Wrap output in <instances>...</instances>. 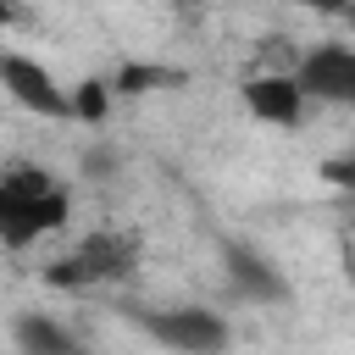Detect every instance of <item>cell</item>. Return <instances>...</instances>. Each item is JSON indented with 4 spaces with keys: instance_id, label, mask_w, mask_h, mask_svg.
I'll return each instance as SVG.
<instances>
[{
    "instance_id": "cell-3",
    "label": "cell",
    "mask_w": 355,
    "mask_h": 355,
    "mask_svg": "<svg viewBox=\"0 0 355 355\" xmlns=\"http://www.w3.org/2000/svg\"><path fill=\"white\" fill-rule=\"evenodd\" d=\"M128 316L166 355H227L233 349V327L211 305H144V311H128Z\"/></svg>"
},
{
    "instance_id": "cell-4",
    "label": "cell",
    "mask_w": 355,
    "mask_h": 355,
    "mask_svg": "<svg viewBox=\"0 0 355 355\" xmlns=\"http://www.w3.org/2000/svg\"><path fill=\"white\" fill-rule=\"evenodd\" d=\"M0 83H6V94H11L22 111L50 116V122H72V89H67L44 61H33V55H22V50H6V55H0Z\"/></svg>"
},
{
    "instance_id": "cell-11",
    "label": "cell",
    "mask_w": 355,
    "mask_h": 355,
    "mask_svg": "<svg viewBox=\"0 0 355 355\" xmlns=\"http://www.w3.org/2000/svg\"><path fill=\"white\" fill-rule=\"evenodd\" d=\"M322 178H327L333 189H349V194H355V150H344V155L322 161Z\"/></svg>"
},
{
    "instance_id": "cell-12",
    "label": "cell",
    "mask_w": 355,
    "mask_h": 355,
    "mask_svg": "<svg viewBox=\"0 0 355 355\" xmlns=\"http://www.w3.org/2000/svg\"><path fill=\"white\" fill-rule=\"evenodd\" d=\"M277 6H294V11H322V17H333V11H344L349 0H277Z\"/></svg>"
},
{
    "instance_id": "cell-9",
    "label": "cell",
    "mask_w": 355,
    "mask_h": 355,
    "mask_svg": "<svg viewBox=\"0 0 355 355\" xmlns=\"http://www.w3.org/2000/svg\"><path fill=\"white\" fill-rule=\"evenodd\" d=\"M105 116V83H78L72 89V122H100Z\"/></svg>"
},
{
    "instance_id": "cell-6",
    "label": "cell",
    "mask_w": 355,
    "mask_h": 355,
    "mask_svg": "<svg viewBox=\"0 0 355 355\" xmlns=\"http://www.w3.org/2000/svg\"><path fill=\"white\" fill-rule=\"evenodd\" d=\"M294 78L311 100L355 111V44H316L294 61Z\"/></svg>"
},
{
    "instance_id": "cell-7",
    "label": "cell",
    "mask_w": 355,
    "mask_h": 355,
    "mask_svg": "<svg viewBox=\"0 0 355 355\" xmlns=\"http://www.w3.org/2000/svg\"><path fill=\"white\" fill-rule=\"evenodd\" d=\"M239 100H244V111H250L255 122H266V128H300L311 94L300 89L294 72H250V78L239 83Z\"/></svg>"
},
{
    "instance_id": "cell-2",
    "label": "cell",
    "mask_w": 355,
    "mask_h": 355,
    "mask_svg": "<svg viewBox=\"0 0 355 355\" xmlns=\"http://www.w3.org/2000/svg\"><path fill=\"white\" fill-rule=\"evenodd\" d=\"M144 255V239L133 227H94L89 239H78L67 255H55L44 266V283L61 288V294H89V288H105V283H122Z\"/></svg>"
},
{
    "instance_id": "cell-8",
    "label": "cell",
    "mask_w": 355,
    "mask_h": 355,
    "mask_svg": "<svg viewBox=\"0 0 355 355\" xmlns=\"http://www.w3.org/2000/svg\"><path fill=\"white\" fill-rule=\"evenodd\" d=\"M11 344H17V355H89L83 338H78L67 322L44 316V311H17V322H11Z\"/></svg>"
},
{
    "instance_id": "cell-1",
    "label": "cell",
    "mask_w": 355,
    "mask_h": 355,
    "mask_svg": "<svg viewBox=\"0 0 355 355\" xmlns=\"http://www.w3.org/2000/svg\"><path fill=\"white\" fill-rule=\"evenodd\" d=\"M67 222H72V194L50 166L11 161L0 172V244L6 250H28L44 233H61Z\"/></svg>"
},
{
    "instance_id": "cell-10",
    "label": "cell",
    "mask_w": 355,
    "mask_h": 355,
    "mask_svg": "<svg viewBox=\"0 0 355 355\" xmlns=\"http://www.w3.org/2000/svg\"><path fill=\"white\" fill-rule=\"evenodd\" d=\"M183 72H172V67H128L122 78H116V89L122 94H144V83H178Z\"/></svg>"
},
{
    "instance_id": "cell-5",
    "label": "cell",
    "mask_w": 355,
    "mask_h": 355,
    "mask_svg": "<svg viewBox=\"0 0 355 355\" xmlns=\"http://www.w3.org/2000/svg\"><path fill=\"white\" fill-rule=\"evenodd\" d=\"M216 255H222V277H227V288H233L239 300H250V305H288V300H294L283 266H277L266 250H255V244H244V239H222Z\"/></svg>"
}]
</instances>
